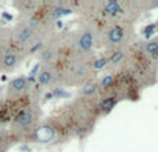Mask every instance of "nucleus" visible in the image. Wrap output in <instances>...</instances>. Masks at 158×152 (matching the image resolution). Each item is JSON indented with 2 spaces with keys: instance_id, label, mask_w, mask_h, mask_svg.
I'll use <instances>...</instances> for the list:
<instances>
[{
  "instance_id": "obj_1",
  "label": "nucleus",
  "mask_w": 158,
  "mask_h": 152,
  "mask_svg": "<svg viewBox=\"0 0 158 152\" xmlns=\"http://www.w3.org/2000/svg\"><path fill=\"white\" fill-rule=\"evenodd\" d=\"M75 11L103 28L117 22L136 24L147 13V3L146 0H75Z\"/></svg>"
},
{
  "instance_id": "obj_2",
  "label": "nucleus",
  "mask_w": 158,
  "mask_h": 152,
  "mask_svg": "<svg viewBox=\"0 0 158 152\" xmlns=\"http://www.w3.org/2000/svg\"><path fill=\"white\" fill-rule=\"evenodd\" d=\"M67 126L71 138L85 140L92 134L97 120L100 119L97 101L75 97L71 102L57 111Z\"/></svg>"
},
{
  "instance_id": "obj_3",
  "label": "nucleus",
  "mask_w": 158,
  "mask_h": 152,
  "mask_svg": "<svg viewBox=\"0 0 158 152\" xmlns=\"http://www.w3.org/2000/svg\"><path fill=\"white\" fill-rule=\"evenodd\" d=\"M100 25L93 19L79 17L75 29L65 32L68 57H96L100 44Z\"/></svg>"
},
{
  "instance_id": "obj_4",
  "label": "nucleus",
  "mask_w": 158,
  "mask_h": 152,
  "mask_svg": "<svg viewBox=\"0 0 158 152\" xmlns=\"http://www.w3.org/2000/svg\"><path fill=\"white\" fill-rule=\"evenodd\" d=\"M42 120H43V108L40 105V101L31 98L14 112V116L8 125V130L18 144L19 142L24 144L28 137L40 125Z\"/></svg>"
},
{
  "instance_id": "obj_5",
  "label": "nucleus",
  "mask_w": 158,
  "mask_h": 152,
  "mask_svg": "<svg viewBox=\"0 0 158 152\" xmlns=\"http://www.w3.org/2000/svg\"><path fill=\"white\" fill-rule=\"evenodd\" d=\"M142 87L143 90L158 83V68L137 47L136 42L128 49V57L122 71Z\"/></svg>"
},
{
  "instance_id": "obj_6",
  "label": "nucleus",
  "mask_w": 158,
  "mask_h": 152,
  "mask_svg": "<svg viewBox=\"0 0 158 152\" xmlns=\"http://www.w3.org/2000/svg\"><path fill=\"white\" fill-rule=\"evenodd\" d=\"M96 57H67L60 66V87L79 89L85 83L97 78V72L93 66Z\"/></svg>"
},
{
  "instance_id": "obj_7",
  "label": "nucleus",
  "mask_w": 158,
  "mask_h": 152,
  "mask_svg": "<svg viewBox=\"0 0 158 152\" xmlns=\"http://www.w3.org/2000/svg\"><path fill=\"white\" fill-rule=\"evenodd\" d=\"M137 40L135 22H117L100 29V47L104 53L131 47Z\"/></svg>"
},
{
  "instance_id": "obj_8",
  "label": "nucleus",
  "mask_w": 158,
  "mask_h": 152,
  "mask_svg": "<svg viewBox=\"0 0 158 152\" xmlns=\"http://www.w3.org/2000/svg\"><path fill=\"white\" fill-rule=\"evenodd\" d=\"M68 53L65 47V32H57L35 57L40 66H58L67 60Z\"/></svg>"
},
{
  "instance_id": "obj_9",
  "label": "nucleus",
  "mask_w": 158,
  "mask_h": 152,
  "mask_svg": "<svg viewBox=\"0 0 158 152\" xmlns=\"http://www.w3.org/2000/svg\"><path fill=\"white\" fill-rule=\"evenodd\" d=\"M35 82L27 75H18L7 82L4 91V100L7 104L27 102L31 100L35 87Z\"/></svg>"
},
{
  "instance_id": "obj_10",
  "label": "nucleus",
  "mask_w": 158,
  "mask_h": 152,
  "mask_svg": "<svg viewBox=\"0 0 158 152\" xmlns=\"http://www.w3.org/2000/svg\"><path fill=\"white\" fill-rule=\"evenodd\" d=\"M25 60L27 57H25L24 51L10 44L0 50V72L13 74L21 68Z\"/></svg>"
},
{
  "instance_id": "obj_11",
  "label": "nucleus",
  "mask_w": 158,
  "mask_h": 152,
  "mask_svg": "<svg viewBox=\"0 0 158 152\" xmlns=\"http://www.w3.org/2000/svg\"><path fill=\"white\" fill-rule=\"evenodd\" d=\"M36 89L40 91L52 90L60 87V68L58 66H40L36 76Z\"/></svg>"
},
{
  "instance_id": "obj_12",
  "label": "nucleus",
  "mask_w": 158,
  "mask_h": 152,
  "mask_svg": "<svg viewBox=\"0 0 158 152\" xmlns=\"http://www.w3.org/2000/svg\"><path fill=\"white\" fill-rule=\"evenodd\" d=\"M128 49H119V50H114L110 53H104L107 57V72L110 74H118L122 71L123 65L126 62V57H128Z\"/></svg>"
},
{
  "instance_id": "obj_13",
  "label": "nucleus",
  "mask_w": 158,
  "mask_h": 152,
  "mask_svg": "<svg viewBox=\"0 0 158 152\" xmlns=\"http://www.w3.org/2000/svg\"><path fill=\"white\" fill-rule=\"evenodd\" d=\"M44 0H14L13 7L18 11V18L32 17L40 11Z\"/></svg>"
},
{
  "instance_id": "obj_14",
  "label": "nucleus",
  "mask_w": 158,
  "mask_h": 152,
  "mask_svg": "<svg viewBox=\"0 0 158 152\" xmlns=\"http://www.w3.org/2000/svg\"><path fill=\"white\" fill-rule=\"evenodd\" d=\"M98 95H100V87H98V78L92 79L90 82L85 83L82 87L78 89L77 97L79 98H85V100H98Z\"/></svg>"
},
{
  "instance_id": "obj_15",
  "label": "nucleus",
  "mask_w": 158,
  "mask_h": 152,
  "mask_svg": "<svg viewBox=\"0 0 158 152\" xmlns=\"http://www.w3.org/2000/svg\"><path fill=\"white\" fill-rule=\"evenodd\" d=\"M18 142L15 141L13 136L10 134L8 127H2L0 129V152H7L11 147H14Z\"/></svg>"
},
{
  "instance_id": "obj_16",
  "label": "nucleus",
  "mask_w": 158,
  "mask_h": 152,
  "mask_svg": "<svg viewBox=\"0 0 158 152\" xmlns=\"http://www.w3.org/2000/svg\"><path fill=\"white\" fill-rule=\"evenodd\" d=\"M11 44V26L0 21V50Z\"/></svg>"
},
{
  "instance_id": "obj_17",
  "label": "nucleus",
  "mask_w": 158,
  "mask_h": 152,
  "mask_svg": "<svg viewBox=\"0 0 158 152\" xmlns=\"http://www.w3.org/2000/svg\"><path fill=\"white\" fill-rule=\"evenodd\" d=\"M2 127H8V120L6 119V112L0 109V129Z\"/></svg>"
},
{
  "instance_id": "obj_18",
  "label": "nucleus",
  "mask_w": 158,
  "mask_h": 152,
  "mask_svg": "<svg viewBox=\"0 0 158 152\" xmlns=\"http://www.w3.org/2000/svg\"><path fill=\"white\" fill-rule=\"evenodd\" d=\"M153 62H154V64H156V66H157V68H158V51H157L156 57H154V58H153Z\"/></svg>"
}]
</instances>
